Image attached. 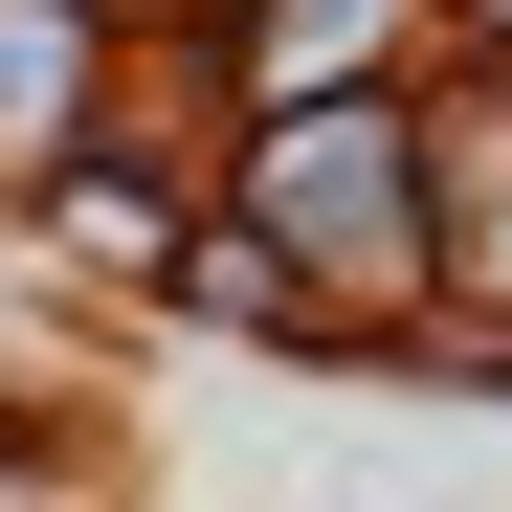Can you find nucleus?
<instances>
[{
  "label": "nucleus",
  "mask_w": 512,
  "mask_h": 512,
  "mask_svg": "<svg viewBox=\"0 0 512 512\" xmlns=\"http://www.w3.org/2000/svg\"><path fill=\"white\" fill-rule=\"evenodd\" d=\"M245 45H268V90H357V67H379L401 23H357V0H312V23H245Z\"/></svg>",
  "instance_id": "1"
}]
</instances>
